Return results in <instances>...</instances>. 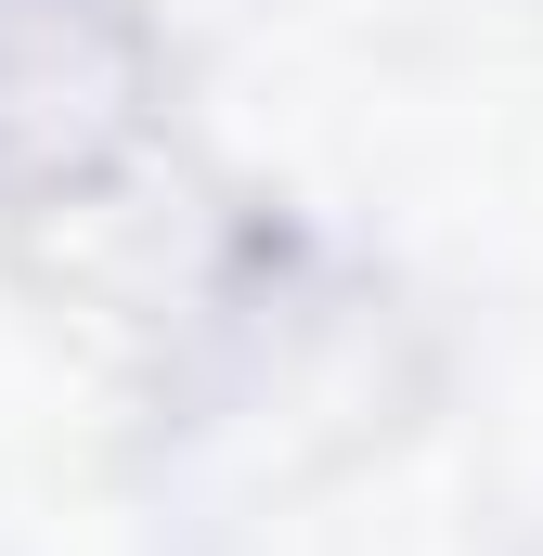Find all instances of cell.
Wrapping results in <instances>:
<instances>
[{"label": "cell", "mask_w": 543, "mask_h": 556, "mask_svg": "<svg viewBox=\"0 0 543 556\" xmlns=\"http://www.w3.org/2000/svg\"><path fill=\"white\" fill-rule=\"evenodd\" d=\"M142 130V26L117 0H0V194L117 168Z\"/></svg>", "instance_id": "1"}]
</instances>
